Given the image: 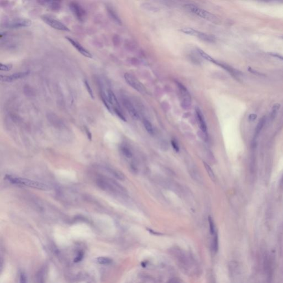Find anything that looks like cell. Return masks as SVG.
<instances>
[{
    "instance_id": "obj_8",
    "label": "cell",
    "mask_w": 283,
    "mask_h": 283,
    "mask_svg": "<svg viewBox=\"0 0 283 283\" xmlns=\"http://www.w3.org/2000/svg\"><path fill=\"white\" fill-rule=\"evenodd\" d=\"M72 12L77 17L79 21H83L86 13L84 8L77 2H71L69 5Z\"/></svg>"
},
{
    "instance_id": "obj_31",
    "label": "cell",
    "mask_w": 283,
    "mask_h": 283,
    "mask_svg": "<svg viewBox=\"0 0 283 283\" xmlns=\"http://www.w3.org/2000/svg\"><path fill=\"white\" fill-rule=\"evenodd\" d=\"M83 256H84L83 252H79L78 253V254H77V257L74 259V262L77 263V262H80L82 260V259L83 258Z\"/></svg>"
},
{
    "instance_id": "obj_24",
    "label": "cell",
    "mask_w": 283,
    "mask_h": 283,
    "mask_svg": "<svg viewBox=\"0 0 283 283\" xmlns=\"http://www.w3.org/2000/svg\"><path fill=\"white\" fill-rule=\"evenodd\" d=\"M208 223H209V227H210V233L212 236L216 234L217 233V232L216 231V228H215V225L214 222L211 218V217H210V216L208 217Z\"/></svg>"
},
{
    "instance_id": "obj_7",
    "label": "cell",
    "mask_w": 283,
    "mask_h": 283,
    "mask_svg": "<svg viewBox=\"0 0 283 283\" xmlns=\"http://www.w3.org/2000/svg\"><path fill=\"white\" fill-rule=\"evenodd\" d=\"M42 19L46 24H47L48 25L51 26V27L57 30L64 31V32L70 31V29L67 26H65L64 23H63L62 22H61L60 21H58L57 19L46 16H42Z\"/></svg>"
},
{
    "instance_id": "obj_15",
    "label": "cell",
    "mask_w": 283,
    "mask_h": 283,
    "mask_svg": "<svg viewBox=\"0 0 283 283\" xmlns=\"http://www.w3.org/2000/svg\"><path fill=\"white\" fill-rule=\"evenodd\" d=\"M39 3L42 5L45 6L50 8L52 10L57 11L60 8V3L59 1H38Z\"/></svg>"
},
{
    "instance_id": "obj_27",
    "label": "cell",
    "mask_w": 283,
    "mask_h": 283,
    "mask_svg": "<svg viewBox=\"0 0 283 283\" xmlns=\"http://www.w3.org/2000/svg\"><path fill=\"white\" fill-rule=\"evenodd\" d=\"M121 152H122L123 154L124 155L125 157H126L127 158L132 157V152L131 151V150L128 147H127L126 146H122L121 148Z\"/></svg>"
},
{
    "instance_id": "obj_20",
    "label": "cell",
    "mask_w": 283,
    "mask_h": 283,
    "mask_svg": "<svg viewBox=\"0 0 283 283\" xmlns=\"http://www.w3.org/2000/svg\"><path fill=\"white\" fill-rule=\"evenodd\" d=\"M280 107H281V105L279 103H275L273 105V106L272 107L271 112L270 115V120L271 121H273L275 119V118L277 116L278 111L280 109Z\"/></svg>"
},
{
    "instance_id": "obj_32",
    "label": "cell",
    "mask_w": 283,
    "mask_h": 283,
    "mask_svg": "<svg viewBox=\"0 0 283 283\" xmlns=\"http://www.w3.org/2000/svg\"><path fill=\"white\" fill-rule=\"evenodd\" d=\"M172 145L173 146V147L174 148V150L176 152H178L179 151V146L178 144H177V143L174 140H172Z\"/></svg>"
},
{
    "instance_id": "obj_10",
    "label": "cell",
    "mask_w": 283,
    "mask_h": 283,
    "mask_svg": "<svg viewBox=\"0 0 283 283\" xmlns=\"http://www.w3.org/2000/svg\"><path fill=\"white\" fill-rule=\"evenodd\" d=\"M65 38L70 43L71 45H72L78 52H79L81 54H82L84 57H86L87 58H92V55L91 53L89 51H88L86 48H85L84 46H83L81 45L79 42L76 41L75 39H73L71 38L66 37Z\"/></svg>"
},
{
    "instance_id": "obj_29",
    "label": "cell",
    "mask_w": 283,
    "mask_h": 283,
    "mask_svg": "<svg viewBox=\"0 0 283 283\" xmlns=\"http://www.w3.org/2000/svg\"><path fill=\"white\" fill-rule=\"evenodd\" d=\"M13 65L11 64H3L1 63L0 64V69L1 70L3 71H8L11 70L12 69Z\"/></svg>"
},
{
    "instance_id": "obj_1",
    "label": "cell",
    "mask_w": 283,
    "mask_h": 283,
    "mask_svg": "<svg viewBox=\"0 0 283 283\" xmlns=\"http://www.w3.org/2000/svg\"><path fill=\"white\" fill-rule=\"evenodd\" d=\"M170 255L174 258L179 267L187 275L196 276L200 274V268L196 260L186 251L180 248H172Z\"/></svg>"
},
{
    "instance_id": "obj_21",
    "label": "cell",
    "mask_w": 283,
    "mask_h": 283,
    "mask_svg": "<svg viewBox=\"0 0 283 283\" xmlns=\"http://www.w3.org/2000/svg\"><path fill=\"white\" fill-rule=\"evenodd\" d=\"M142 7L146 10L149 11L156 12L159 11V8L155 6L154 5L150 4L149 3H144L142 5Z\"/></svg>"
},
{
    "instance_id": "obj_30",
    "label": "cell",
    "mask_w": 283,
    "mask_h": 283,
    "mask_svg": "<svg viewBox=\"0 0 283 283\" xmlns=\"http://www.w3.org/2000/svg\"><path fill=\"white\" fill-rule=\"evenodd\" d=\"M19 283H28L27 277L25 273H21L19 276Z\"/></svg>"
},
{
    "instance_id": "obj_23",
    "label": "cell",
    "mask_w": 283,
    "mask_h": 283,
    "mask_svg": "<svg viewBox=\"0 0 283 283\" xmlns=\"http://www.w3.org/2000/svg\"><path fill=\"white\" fill-rule=\"evenodd\" d=\"M97 262L102 265H108L112 262V260L108 257H100L97 258Z\"/></svg>"
},
{
    "instance_id": "obj_6",
    "label": "cell",
    "mask_w": 283,
    "mask_h": 283,
    "mask_svg": "<svg viewBox=\"0 0 283 283\" xmlns=\"http://www.w3.org/2000/svg\"><path fill=\"white\" fill-rule=\"evenodd\" d=\"M124 77L126 83L135 90L142 94H145L147 92L146 89L143 84L132 74L126 72L124 74Z\"/></svg>"
},
{
    "instance_id": "obj_18",
    "label": "cell",
    "mask_w": 283,
    "mask_h": 283,
    "mask_svg": "<svg viewBox=\"0 0 283 283\" xmlns=\"http://www.w3.org/2000/svg\"><path fill=\"white\" fill-rule=\"evenodd\" d=\"M143 125L145 127V129L147 131L148 133L150 135H154V129L152 125V124L150 123L149 121H148L147 119H144L143 120Z\"/></svg>"
},
{
    "instance_id": "obj_19",
    "label": "cell",
    "mask_w": 283,
    "mask_h": 283,
    "mask_svg": "<svg viewBox=\"0 0 283 283\" xmlns=\"http://www.w3.org/2000/svg\"><path fill=\"white\" fill-rule=\"evenodd\" d=\"M106 170L108 171L110 174H111L112 175H113V176H115L117 179H118L120 180H124V176L123 174L121 173V172L116 170L115 169H112L111 168H109V167L106 168Z\"/></svg>"
},
{
    "instance_id": "obj_9",
    "label": "cell",
    "mask_w": 283,
    "mask_h": 283,
    "mask_svg": "<svg viewBox=\"0 0 283 283\" xmlns=\"http://www.w3.org/2000/svg\"><path fill=\"white\" fill-rule=\"evenodd\" d=\"M30 74V71L27 70L23 72H18L11 74L10 75H1V80L3 82H12L18 79L26 77Z\"/></svg>"
},
{
    "instance_id": "obj_22",
    "label": "cell",
    "mask_w": 283,
    "mask_h": 283,
    "mask_svg": "<svg viewBox=\"0 0 283 283\" xmlns=\"http://www.w3.org/2000/svg\"><path fill=\"white\" fill-rule=\"evenodd\" d=\"M197 51H198V52L199 53V54L200 55L201 57H202L204 59H205V60L208 61V62H210L211 63L213 62V61H214L215 59L212 58V57H211L210 55H208V54H207L206 52H204V51H202V49H199V48L197 49Z\"/></svg>"
},
{
    "instance_id": "obj_2",
    "label": "cell",
    "mask_w": 283,
    "mask_h": 283,
    "mask_svg": "<svg viewBox=\"0 0 283 283\" xmlns=\"http://www.w3.org/2000/svg\"><path fill=\"white\" fill-rule=\"evenodd\" d=\"M5 178L10 183L16 185H23V186L33 187L42 190H48L51 189V187L48 185L47 184L42 182H39L38 181L22 178L16 177L9 175H6Z\"/></svg>"
},
{
    "instance_id": "obj_28",
    "label": "cell",
    "mask_w": 283,
    "mask_h": 283,
    "mask_svg": "<svg viewBox=\"0 0 283 283\" xmlns=\"http://www.w3.org/2000/svg\"><path fill=\"white\" fill-rule=\"evenodd\" d=\"M84 84H85V87L86 88V90L87 91V92L90 95V97L92 99H94V97H95L94 94V92H93V91L92 90V89L91 87V86H90V84L89 83V82L86 80H85L84 81Z\"/></svg>"
},
{
    "instance_id": "obj_12",
    "label": "cell",
    "mask_w": 283,
    "mask_h": 283,
    "mask_svg": "<svg viewBox=\"0 0 283 283\" xmlns=\"http://www.w3.org/2000/svg\"><path fill=\"white\" fill-rule=\"evenodd\" d=\"M122 103L124 107L129 112V114L134 119L137 120L139 118L138 113L133 103L127 98H123Z\"/></svg>"
},
{
    "instance_id": "obj_4",
    "label": "cell",
    "mask_w": 283,
    "mask_h": 283,
    "mask_svg": "<svg viewBox=\"0 0 283 283\" xmlns=\"http://www.w3.org/2000/svg\"><path fill=\"white\" fill-rule=\"evenodd\" d=\"M31 22H32L29 19L16 18L6 21L3 22L2 26L6 28H21L30 26L32 23Z\"/></svg>"
},
{
    "instance_id": "obj_3",
    "label": "cell",
    "mask_w": 283,
    "mask_h": 283,
    "mask_svg": "<svg viewBox=\"0 0 283 283\" xmlns=\"http://www.w3.org/2000/svg\"><path fill=\"white\" fill-rule=\"evenodd\" d=\"M185 7L190 12L193 13L202 18L207 19L213 22H215L217 21V18L215 15L194 5L187 4Z\"/></svg>"
},
{
    "instance_id": "obj_34",
    "label": "cell",
    "mask_w": 283,
    "mask_h": 283,
    "mask_svg": "<svg viewBox=\"0 0 283 283\" xmlns=\"http://www.w3.org/2000/svg\"><path fill=\"white\" fill-rule=\"evenodd\" d=\"M282 187L283 188V177H282Z\"/></svg>"
},
{
    "instance_id": "obj_5",
    "label": "cell",
    "mask_w": 283,
    "mask_h": 283,
    "mask_svg": "<svg viewBox=\"0 0 283 283\" xmlns=\"http://www.w3.org/2000/svg\"><path fill=\"white\" fill-rule=\"evenodd\" d=\"M178 88L180 92L181 106L184 109H189L191 104V98L189 92L184 85L179 82H176Z\"/></svg>"
},
{
    "instance_id": "obj_16",
    "label": "cell",
    "mask_w": 283,
    "mask_h": 283,
    "mask_svg": "<svg viewBox=\"0 0 283 283\" xmlns=\"http://www.w3.org/2000/svg\"><path fill=\"white\" fill-rule=\"evenodd\" d=\"M266 123V117L264 116L263 117L259 122L258 123L257 126H256V128L255 129V133H254V137L256 138L257 137L260 133L261 132L262 129H263L264 125Z\"/></svg>"
},
{
    "instance_id": "obj_17",
    "label": "cell",
    "mask_w": 283,
    "mask_h": 283,
    "mask_svg": "<svg viewBox=\"0 0 283 283\" xmlns=\"http://www.w3.org/2000/svg\"><path fill=\"white\" fill-rule=\"evenodd\" d=\"M107 11H108V13L109 14L110 17L112 19H113L117 24L121 25L122 22H121V19L120 18V17H118L117 13H116V11L112 7H107Z\"/></svg>"
},
{
    "instance_id": "obj_25",
    "label": "cell",
    "mask_w": 283,
    "mask_h": 283,
    "mask_svg": "<svg viewBox=\"0 0 283 283\" xmlns=\"http://www.w3.org/2000/svg\"><path fill=\"white\" fill-rule=\"evenodd\" d=\"M44 269H40L37 274V281L38 283H44L45 270Z\"/></svg>"
},
{
    "instance_id": "obj_14",
    "label": "cell",
    "mask_w": 283,
    "mask_h": 283,
    "mask_svg": "<svg viewBox=\"0 0 283 283\" xmlns=\"http://www.w3.org/2000/svg\"><path fill=\"white\" fill-rule=\"evenodd\" d=\"M133 283H157V282L154 278L149 275L139 274Z\"/></svg>"
},
{
    "instance_id": "obj_26",
    "label": "cell",
    "mask_w": 283,
    "mask_h": 283,
    "mask_svg": "<svg viewBox=\"0 0 283 283\" xmlns=\"http://www.w3.org/2000/svg\"><path fill=\"white\" fill-rule=\"evenodd\" d=\"M204 166H205L206 171H207V173L208 174L209 176L210 177V178L212 180H215V174H214L213 172V170H212L211 167H210V165L208 164H207L206 163H204Z\"/></svg>"
},
{
    "instance_id": "obj_11",
    "label": "cell",
    "mask_w": 283,
    "mask_h": 283,
    "mask_svg": "<svg viewBox=\"0 0 283 283\" xmlns=\"http://www.w3.org/2000/svg\"><path fill=\"white\" fill-rule=\"evenodd\" d=\"M190 36H195L196 37H198L200 40L206 42L208 43H214L216 40L215 38L210 34H208L205 33L199 32L198 31H196L194 29H192L190 31Z\"/></svg>"
},
{
    "instance_id": "obj_13",
    "label": "cell",
    "mask_w": 283,
    "mask_h": 283,
    "mask_svg": "<svg viewBox=\"0 0 283 283\" xmlns=\"http://www.w3.org/2000/svg\"><path fill=\"white\" fill-rule=\"evenodd\" d=\"M195 112H196V118H197V120L198 122L200 129L202 133H204L205 135H207V125H206V122H205L204 115H203L201 111L198 107L196 108Z\"/></svg>"
},
{
    "instance_id": "obj_33",
    "label": "cell",
    "mask_w": 283,
    "mask_h": 283,
    "mask_svg": "<svg viewBox=\"0 0 283 283\" xmlns=\"http://www.w3.org/2000/svg\"><path fill=\"white\" fill-rule=\"evenodd\" d=\"M257 118V115L256 114L252 113V114H250V116L248 117V120H249L250 121L252 122V121H255Z\"/></svg>"
}]
</instances>
